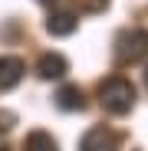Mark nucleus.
Returning a JSON list of instances; mask_svg holds the SVG:
<instances>
[{"label":"nucleus","instance_id":"f257e3e1","mask_svg":"<svg viewBox=\"0 0 148 151\" xmlns=\"http://www.w3.org/2000/svg\"><path fill=\"white\" fill-rule=\"evenodd\" d=\"M99 105L109 115H129L135 109V86L122 76H112L99 86Z\"/></svg>","mask_w":148,"mask_h":151},{"label":"nucleus","instance_id":"f03ea898","mask_svg":"<svg viewBox=\"0 0 148 151\" xmlns=\"http://www.w3.org/2000/svg\"><path fill=\"white\" fill-rule=\"evenodd\" d=\"M112 53H115V63L118 66H132L138 59L148 56V30H122L112 43Z\"/></svg>","mask_w":148,"mask_h":151},{"label":"nucleus","instance_id":"7ed1b4c3","mask_svg":"<svg viewBox=\"0 0 148 151\" xmlns=\"http://www.w3.org/2000/svg\"><path fill=\"white\" fill-rule=\"evenodd\" d=\"M79 151H118V135L105 125H95L79 138Z\"/></svg>","mask_w":148,"mask_h":151},{"label":"nucleus","instance_id":"20e7f679","mask_svg":"<svg viewBox=\"0 0 148 151\" xmlns=\"http://www.w3.org/2000/svg\"><path fill=\"white\" fill-rule=\"evenodd\" d=\"M23 72H27V63L20 56H0V92H10L20 86Z\"/></svg>","mask_w":148,"mask_h":151},{"label":"nucleus","instance_id":"39448f33","mask_svg":"<svg viewBox=\"0 0 148 151\" xmlns=\"http://www.w3.org/2000/svg\"><path fill=\"white\" fill-rule=\"evenodd\" d=\"M69 72V63H66V56L63 53H43L40 59H36V76L40 79H63V76Z\"/></svg>","mask_w":148,"mask_h":151},{"label":"nucleus","instance_id":"423d86ee","mask_svg":"<svg viewBox=\"0 0 148 151\" xmlns=\"http://www.w3.org/2000/svg\"><path fill=\"white\" fill-rule=\"evenodd\" d=\"M76 27H79V17L72 10H53L46 17V33L49 36H69V33H76Z\"/></svg>","mask_w":148,"mask_h":151},{"label":"nucleus","instance_id":"0eeeda50","mask_svg":"<svg viewBox=\"0 0 148 151\" xmlns=\"http://www.w3.org/2000/svg\"><path fill=\"white\" fill-rule=\"evenodd\" d=\"M53 102H56V109H63V112H82V109H86V95H82L79 86H59L56 95H53Z\"/></svg>","mask_w":148,"mask_h":151},{"label":"nucleus","instance_id":"6e6552de","mask_svg":"<svg viewBox=\"0 0 148 151\" xmlns=\"http://www.w3.org/2000/svg\"><path fill=\"white\" fill-rule=\"evenodd\" d=\"M23 151H59V145H56V138L49 132L36 128V132H30L27 138H23Z\"/></svg>","mask_w":148,"mask_h":151},{"label":"nucleus","instance_id":"1a4fd4ad","mask_svg":"<svg viewBox=\"0 0 148 151\" xmlns=\"http://www.w3.org/2000/svg\"><path fill=\"white\" fill-rule=\"evenodd\" d=\"M76 7H79V13H102V10H109V0H76Z\"/></svg>","mask_w":148,"mask_h":151},{"label":"nucleus","instance_id":"9d476101","mask_svg":"<svg viewBox=\"0 0 148 151\" xmlns=\"http://www.w3.org/2000/svg\"><path fill=\"white\" fill-rule=\"evenodd\" d=\"M13 125H17V115L10 109H0V132H10Z\"/></svg>","mask_w":148,"mask_h":151},{"label":"nucleus","instance_id":"9b49d317","mask_svg":"<svg viewBox=\"0 0 148 151\" xmlns=\"http://www.w3.org/2000/svg\"><path fill=\"white\" fill-rule=\"evenodd\" d=\"M145 86H148V66H145Z\"/></svg>","mask_w":148,"mask_h":151},{"label":"nucleus","instance_id":"f8f14e48","mask_svg":"<svg viewBox=\"0 0 148 151\" xmlns=\"http://www.w3.org/2000/svg\"><path fill=\"white\" fill-rule=\"evenodd\" d=\"M36 4H53V0H36Z\"/></svg>","mask_w":148,"mask_h":151},{"label":"nucleus","instance_id":"ddd939ff","mask_svg":"<svg viewBox=\"0 0 148 151\" xmlns=\"http://www.w3.org/2000/svg\"><path fill=\"white\" fill-rule=\"evenodd\" d=\"M0 151H7V145H4V141H0Z\"/></svg>","mask_w":148,"mask_h":151}]
</instances>
